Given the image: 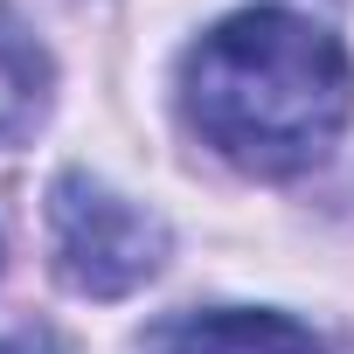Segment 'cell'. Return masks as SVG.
<instances>
[{
	"label": "cell",
	"mask_w": 354,
	"mask_h": 354,
	"mask_svg": "<svg viewBox=\"0 0 354 354\" xmlns=\"http://www.w3.org/2000/svg\"><path fill=\"white\" fill-rule=\"evenodd\" d=\"M181 97L195 132L230 167L285 181L326 160V146L347 132L354 63L319 21L292 8H243L188 49Z\"/></svg>",
	"instance_id": "cell-1"
},
{
	"label": "cell",
	"mask_w": 354,
	"mask_h": 354,
	"mask_svg": "<svg viewBox=\"0 0 354 354\" xmlns=\"http://www.w3.org/2000/svg\"><path fill=\"white\" fill-rule=\"evenodd\" d=\"M49 250L56 278L84 299H125L167 264V223L125 202L91 174H63L49 188Z\"/></svg>",
	"instance_id": "cell-2"
},
{
	"label": "cell",
	"mask_w": 354,
	"mask_h": 354,
	"mask_svg": "<svg viewBox=\"0 0 354 354\" xmlns=\"http://www.w3.org/2000/svg\"><path fill=\"white\" fill-rule=\"evenodd\" d=\"M174 354H326L313 326L285 313H202L174 333Z\"/></svg>",
	"instance_id": "cell-3"
},
{
	"label": "cell",
	"mask_w": 354,
	"mask_h": 354,
	"mask_svg": "<svg viewBox=\"0 0 354 354\" xmlns=\"http://www.w3.org/2000/svg\"><path fill=\"white\" fill-rule=\"evenodd\" d=\"M42 111H49V56L8 8H0V146L28 139Z\"/></svg>",
	"instance_id": "cell-4"
},
{
	"label": "cell",
	"mask_w": 354,
	"mask_h": 354,
	"mask_svg": "<svg viewBox=\"0 0 354 354\" xmlns=\"http://www.w3.org/2000/svg\"><path fill=\"white\" fill-rule=\"evenodd\" d=\"M0 354H56L49 340H0Z\"/></svg>",
	"instance_id": "cell-5"
}]
</instances>
